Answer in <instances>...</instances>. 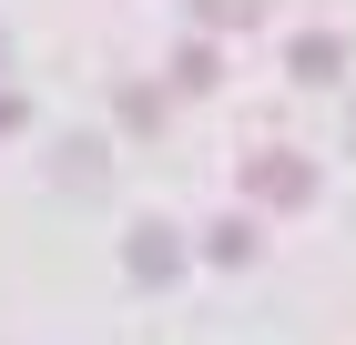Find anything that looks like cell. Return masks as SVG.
Returning a JSON list of instances; mask_svg holds the SVG:
<instances>
[{
	"mask_svg": "<svg viewBox=\"0 0 356 345\" xmlns=\"http://www.w3.org/2000/svg\"><path fill=\"white\" fill-rule=\"evenodd\" d=\"M245 183H254V203H305V193H316V162L305 153H254Z\"/></svg>",
	"mask_w": 356,
	"mask_h": 345,
	"instance_id": "cell-1",
	"label": "cell"
},
{
	"mask_svg": "<svg viewBox=\"0 0 356 345\" xmlns=\"http://www.w3.org/2000/svg\"><path fill=\"white\" fill-rule=\"evenodd\" d=\"M133 274H143V285H163V274H184V234H163V224H143V234H133Z\"/></svg>",
	"mask_w": 356,
	"mask_h": 345,
	"instance_id": "cell-2",
	"label": "cell"
},
{
	"mask_svg": "<svg viewBox=\"0 0 356 345\" xmlns=\"http://www.w3.org/2000/svg\"><path fill=\"white\" fill-rule=\"evenodd\" d=\"M296 71L305 81H336V71H346V41H336V31H305V41H296Z\"/></svg>",
	"mask_w": 356,
	"mask_h": 345,
	"instance_id": "cell-3",
	"label": "cell"
},
{
	"mask_svg": "<svg viewBox=\"0 0 356 345\" xmlns=\"http://www.w3.org/2000/svg\"><path fill=\"white\" fill-rule=\"evenodd\" d=\"M204 254H214V264H254V224H234V213H224L214 234H204Z\"/></svg>",
	"mask_w": 356,
	"mask_h": 345,
	"instance_id": "cell-4",
	"label": "cell"
},
{
	"mask_svg": "<svg viewBox=\"0 0 356 345\" xmlns=\"http://www.w3.org/2000/svg\"><path fill=\"white\" fill-rule=\"evenodd\" d=\"M254 10H265V0H193V21H204V31H245Z\"/></svg>",
	"mask_w": 356,
	"mask_h": 345,
	"instance_id": "cell-5",
	"label": "cell"
},
{
	"mask_svg": "<svg viewBox=\"0 0 356 345\" xmlns=\"http://www.w3.org/2000/svg\"><path fill=\"white\" fill-rule=\"evenodd\" d=\"M173 81H184V92H204V81H214V41H184V61H173Z\"/></svg>",
	"mask_w": 356,
	"mask_h": 345,
	"instance_id": "cell-6",
	"label": "cell"
},
{
	"mask_svg": "<svg viewBox=\"0 0 356 345\" xmlns=\"http://www.w3.org/2000/svg\"><path fill=\"white\" fill-rule=\"evenodd\" d=\"M61 173H72V183L92 193V183H102V142H72V153H61Z\"/></svg>",
	"mask_w": 356,
	"mask_h": 345,
	"instance_id": "cell-7",
	"label": "cell"
}]
</instances>
